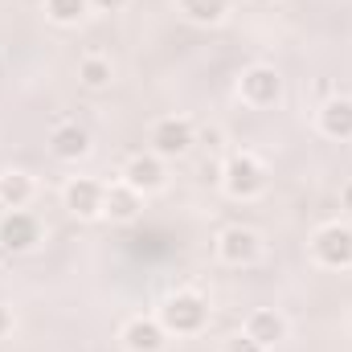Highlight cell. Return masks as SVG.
<instances>
[{
  "label": "cell",
  "mask_w": 352,
  "mask_h": 352,
  "mask_svg": "<svg viewBox=\"0 0 352 352\" xmlns=\"http://www.w3.org/2000/svg\"><path fill=\"white\" fill-rule=\"evenodd\" d=\"M205 320H209V303H205L197 291H176V295L164 299V307H160V324H164V332H176V336H192V332H201Z\"/></svg>",
  "instance_id": "1"
},
{
  "label": "cell",
  "mask_w": 352,
  "mask_h": 352,
  "mask_svg": "<svg viewBox=\"0 0 352 352\" xmlns=\"http://www.w3.org/2000/svg\"><path fill=\"white\" fill-rule=\"evenodd\" d=\"M221 188L234 197V201H250V197H258L266 188V168L258 156H250V152H238V156H230L226 160V168H221Z\"/></svg>",
  "instance_id": "2"
},
{
  "label": "cell",
  "mask_w": 352,
  "mask_h": 352,
  "mask_svg": "<svg viewBox=\"0 0 352 352\" xmlns=\"http://www.w3.org/2000/svg\"><path fill=\"white\" fill-rule=\"evenodd\" d=\"M192 140H197V131H192V119H184V115H168V119H160V123L152 127V152H156L160 160L184 156V152L192 148Z\"/></svg>",
  "instance_id": "3"
},
{
  "label": "cell",
  "mask_w": 352,
  "mask_h": 352,
  "mask_svg": "<svg viewBox=\"0 0 352 352\" xmlns=\"http://www.w3.org/2000/svg\"><path fill=\"white\" fill-rule=\"evenodd\" d=\"M238 94L250 107H274L278 94H283V74L274 66H246L242 78H238Z\"/></svg>",
  "instance_id": "4"
},
{
  "label": "cell",
  "mask_w": 352,
  "mask_h": 352,
  "mask_svg": "<svg viewBox=\"0 0 352 352\" xmlns=\"http://www.w3.org/2000/svg\"><path fill=\"white\" fill-rule=\"evenodd\" d=\"M37 242H41V226H37L33 213L8 209V213L0 217V246H4L8 254H25V250H33Z\"/></svg>",
  "instance_id": "5"
},
{
  "label": "cell",
  "mask_w": 352,
  "mask_h": 352,
  "mask_svg": "<svg viewBox=\"0 0 352 352\" xmlns=\"http://www.w3.org/2000/svg\"><path fill=\"white\" fill-rule=\"evenodd\" d=\"M217 254H221V263H230V266H250L263 254V238L250 226H230L217 238Z\"/></svg>",
  "instance_id": "6"
},
{
  "label": "cell",
  "mask_w": 352,
  "mask_h": 352,
  "mask_svg": "<svg viewBox=\"0 0 352 352\" xmlns=\"http://www.w3.org/2000/svg\"><path fill=\"white\" fill-rule=\"evenodd\" d=\"M62 197H66V209L74 213V217H102V201H107V184H98V180H90V176H74L66 188H62Z\"/></svg>",
  "instance_id": "7"
},
{
  "label": "cell",
  "mask_w": 352,
  "mask_h": 352,
  "mask_svg": "<svg viewBox=\"0 0 352 352\" xmlns=\"http://www.w3.org/2000/svg\"><path fill=\"white\" fill-rule=\"evenodd\" d=\"M311 250H316V258L324 266L344 270V266H352V230L349 226H324V230L316 234Z\"/></svg>",
  "instance_id": "8"
},
{
  "label": "cell",
  "mask_w": 352,
  "mask_h": 352,
  "mask_svg": "<svg viewBox=\"0 0 352 352\" xmlns=\"http://www.w3.org/2000/svg\"><path fill=\"white\" fill-rule=\"evenodd\" d=\"M123 180L135 188V192H160L164 184H168V173H164V160L152 152V156H131L127 160V168H123Z\"/></svg>",
  "instance_id": "9"
},
{
  "label": "cell",
  "mask_w": 352,
  "mask_h": 352,
  "mask_svg": "<svg viewBox=\"0 0 352 352\" xmlns=\"http://www.w3.org/2000/svg\"><path fill=\"white\" fill-rule=\"evenodd\" d=\"M168 344V332L160 320H131L123 328V349L127 352H164Z\"/></svg>",
  "instance_id": "10"
},
{
  "label": "cell",
  "mask_w": 352,
  "mask_h": 352,
  "mask_svg": "<svg viewBox=\"0 0 352 352\" xmlns=\"http://www.w3.org/2000/svg\"><path fill=\"white\" fill-rule=\"evenodd\" d=\"M140 209H144V192H135L127 180H119V184H111V188H107L102 217H111V221H135V217H140Z\"/></svg>",
  "instance_id": "11"
},
{
  "label": "cell",
  "mask_w": 352,
  "mask_h": 352,
  "mask_svg": "<svg viewBox=\"0 0 352 352\" xmlns=\"http://www.w3.org/2000/svg\"><path fill=\"white\" fill-rule=\"evenodd\" d=\"M50 152L58 160H82L90 152V131L78 123H58L54 135H50Z\"/></svg>",
  "instance_id": "12"
},
{
  "label": "cell",
  "mask_w": 352,
  "mask_h": 352,
  "mask_svg": "<svg viewBox=\"0 0 352 352\" xmlns=\"http://www.w3.org/2000/svg\"><path fill=\"white\" fill-rule=\"evenodd\" d=\"M320 131L328 140H352V98H328L320 107Z\"/></svg>",
  "instance_id": "13"
},
{
  "label": "cell",
  "mask_w": 352,
  "mask_h": 352,
  "mask_svg": "<svg viewBox=\"0 0 352 352\" xmlns=\"http://www.w3.org/2000/svg\"><path fill=\"white\" fill-rule=\"evenodd\" d=\"M246 336H250V340H258L263 349H274L278 340H287V320H283L278 311L263 307V311H254V316L246 320Z\"/></svg>",
  "instance_id": "14"
},
{
  "label": "cell",
  "mask_w": 352,
  "mask_h": 352,
  "mask_svg": "<svg viewBox=\"0 0 352 352\" xmlns=\"http://www.w3.org/2000/svg\"><path fill=\"white\" fill-rule=\"evenodd\" d=\"M33 201V176L12 168V173H0V205L4 209H25Z\"/></svg>",
  "instance_id": "15"
},
{
  "label": "cell",
  "mask_w": 352,
  "mask_h": 352,
  "mask_svg": "<svg viewBox=\"0 0 352 352\" xmlns=\"http://www.w3.org/2000/svg\"><path fill=\"white\" fill-rule=\"evenodd\" d=\"M180 12L192 25H217L230 12V0H180Z\"/></svg>",
  "instance_id": "16"
},
{
  "label": "cell",
  "mask_w": 352,
  "mask_h": 352,
  "mask_svg": "<svg viewBox=\"0 0 352 352\" xmlns=\"http://www.w3.org/2000/svg\"><path fill=\"white\" fill-rule=\"evenodd\" d=\"M78 78H82V87L90 90H102V87H111V78H115V70H111V62L107 58H82V66H78Z\"/></svg>",
  "instance_id": "17"
},
{
  "label": "cell",
  "mask_w": 352,
  "mask_h": 352,
  "mask_svg": "<svg viewBox=\"0 0 352 352\" xmlns=\"http://www.w3.org/2000/svg\"><path fill=\"white\" fill-rule=\"evenodd\" d=\"M90 0H45V12L54 25H78L87 16Z\"/></svg>",
  "instance_id": "18"
},
{
  "label": "cell",
  "mask_w": 352,
  "mask_h": 352,
  "mask_svg": "<svg viewBox=\"0 0 352 352\" xmlns=\"http://www.w3.org/2000/svg\"><path fill=\"white\" fill-rule=\"evenodd\" d=\"M221 352H266V349L258 344V340H250V336L242 332V336H230V340H226V349H221Z\"/></svg>",
  "instance_id": "19"
},
{
  "label": "cell",
  "mask_w": 352,
  "mask_h": 352,
  "mask_svg": "<svg viewBox=\"0 0 352 352\" xmlns=\"http://www.w3.org/2000/svg\"><path fill=\"white\" fill-rule=\"evenodd\" d=\"M127 0H90V8H98V12H119Z\"/></svg>",
  "instance_id": "20"
},
{
  "label": "cell",
  "mask_w": 352,
  "mask_h": 352,
  "mask_svg": "<svg viewBox=\"0 0 352 352\" xmlns=\"http://www.w3.org/2000/svg\"><path fill=\"white\" fill-rule=\"evenodd\" d=\"M340 201H344V209H349V213H352V180H349V184H344V192H340Z\"/></svg>",
  "instance_id": "21"
},
{
  "label": "cell",
  "mask_w": 352,
  "mask_h": 352,
  "mask_svg": "<svg viewBox=\"0 0 352 352\" xmlns=\"http://www.w3.org/2000/svg\"><path fill=\"white\" fill-rule=\"evenodd\" d=\"M4 332H8V311L0 307V336H4Z\"/></svg>",
  "instance_id": "22"
}]
</instances>
